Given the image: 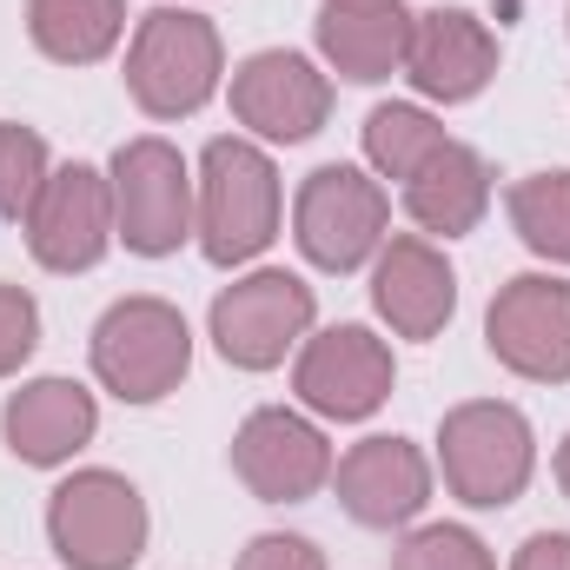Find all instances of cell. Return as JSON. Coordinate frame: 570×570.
<instances>
[{"mask_svg": "<svg viewBox=\"0 0 570 570\" xmlns=\"http://www.w3.org/2000/svg\"><path fill=\"white\" fill-rule=\"evenodd\" d=\"M385 219L392 199L358 166H318L292 199V239L318 273H358L385 246Z\"/></svg>", "mask_w": 570, "mask_h": 570, "instance_id": "6", "label": "cell"}, {"mask_svg": "<svg viewBox=\"0 0 570 570\" xmlns=\"http://www.w3.org/2000/svg\"><path fill=\"white\" fill-rule=\"evenodd\" d=\"M392 379H399L392 345H385L379 332H365V325H332V332L305 338V352H298V365H292L298 405L318 412V419H332V425L372 419V412L392 399Z\"/></svg>", "mask_w": 570, "mask_h": 570, "instance_id": "10", "label": "cell"}, {"mask_svg": "<svg viewBox=\"0 0 570 570\" xmlns=\"http://www.w3.org/2000/svg\"><path fill=\"white\" fill-rule=\"evenodd\" d=\"M318 53L332 60V73L379 87L405 67L412 53V13L405 0H325L318 13Z\"/></svg>", "mask_w": 570, "mask_h": 570, "instance_id": "17", "label": "cell"}, {"mask_svg": "<svg viewBox=\"0 0 570 570\" xmlns=\"http://www.w3.org/2000/svg\"><path fill=\"white\" fill-rule=\"evenodd\" d=\"M484 345L504 372L531 385H564L570 379V279L551 273H518L498 285L484 312Z\"/></svg>", "mask_w": 570, "mask_h": 570, "instance_id": "9", "label": "cell"}, {"mask_svg": "<svg viewBox=\"0 0 570 570\" xmlns=\"http://www.w3.org/2000/svg\"><path fill=\"white\" fill-rule=\"evenodd\" d=\"M511 570H570V538L564 531H538V538H524L518 558H511Z\"/></svg>", "mask_w": 570, "mask_h": 570, "instance_id": "27", "label": "cell"}, {"mask_svg": "<svg viewBox=\"0 0 570 570\" xmlns=\"http://www.w3.org/2000/svg\"><path fill=\"white\" fill-rule=\"evenodd\" d=\"M233 114H239V127H253L259 140L298 146L325 127V114H332V80H325L305 53L266 47V53H253V60L233 67Z\"/></svg>", "mask_w": 570, "mask_h": 570, "instance_id": "12", "label": "cell"}, {"mask_svg": "<svg viewBox=\"0 0 570 570\" xmlns=\"http://www.w3.org/2000/svg\"><path fill=\"white\" fill-rule=\"evenodd\" d=\"M0 431H7V451L20 458V464H67L94 431H100V405H94V392L87 385H73V379H33V385H20L13 399H7V412H0Z\"/></svg>", "mask_w": 570, "mask_h": 570, "instance_id": "18", "label": "cell"}, {"mask_svg": "<svg viewBox=\"0 0 570 570\" xmlns=\"http://www.w3.org/2000/svg\"><path fill=\"white\" fill-rule=\"evenodd\" d=\"M558 484H564V498H570V438L558 444Z\"/></svg>", "mask_w": 570, "mask_h": 570, "instance_id": "28", "label": "cell"}, {"mask_svg": "<svg viewBox=\"0 0 570 570\" xmlns=\"http://www.w3.org/2000/svg\"><path fill=\"white\" fill-rule=\"evenodd\" d=\"M338 504L365 531H405L431 504V464L412 438H365L332 464Z\"/></svg>", "mask_w": 570, "mask_h": 570, "instance_id": "14", "label": "cell"}, {"mask_svg": "<svg viewBox=\"0 0 570 570\" xmlns=\"http://www.w3.org/2000/svg\"><path fill=\"white\" fill-rule=\"evenodd\" d=\"M193 233L213 266H246L279 239V166L253 140H219L199 153L193 179Z\"/></svg>", "mask_w": 570, "mask_h": 570, "instance_id": "1", "label": "cell"}, {"mask_svg": "<svg viewBox=\"0 0 570 570\" xmlns=\"http://www.w3.org/2000/svg\"><path fill=\"white\" fill-rule=\"evenodd\" d=\"M127 0H27V40L60 67H94L120 47Z\"/></svg>", "mask_w": 570, "mask_h": 570, "instance_id": "20", "label": "cell"}, {"mask_svg": "<svg viewBox=\"0 0 570 570\" xmlns=\"http://www.w3.org/2000/svg\"><path fill=\"white\" fill-rule=\"evenodd\" d=\"M233 471L259 504H305L332 478V444L312 419L285 405H259L233 438Z\"/></svg>", "mask_w": 570, "mask_h": 570, "instance_id": "13", "label": "cell"}, {"mask_svg": "<svg viewBox=\"0 0 570 570\" xmlns=\"http://www.w3.org/2000/svg\"><path fill=\"white\" fill-rule=\"evenodd\" d=\"M226 73V47L219 27L193 7H153L134 27L127 47V94L146 120H186L219 94Z\"/></svg>", "mask_w": 570, "mask_h": 570, "instance_id": "2", "label": "cell"}, {"mask_svg": "<svg viewBox=\"0 0 570 570\" xmlns=\"http://www.w3.org/2000/svg\"><path fill=\"white\" fill-rule=\"evenodd\" d=\"M33 345H40V305H33V292L0 279V379H13L33 358Z\"/></svg>", "mask_w": 570, "mask_h": 570, "instance_id": "25", "label": "cell"}, {"mask_svg": "<svg viewBox=\"0 0 570 570\" xmlns=\"http://www.w3.org/2000/svg\"><path fill=\"white\" fill-rule=\"evenodd\" d=\"M438 146H444V127L431 120L425 107L392 100V107H372V120H365V159L385 179H412Z\"/></svg>", "mask_w": 570, "mask_h": 570, "instance_id": "22", "label": "cell"}, {"mask_svg": "<svg viewBox=\"0 0 570 570\" xmlns=\"http://www.w3.org/2000/svg\"><path fill=\"white\" fill-rule=\"evenodd\" d=\"M47 140L20 120H0V219H27L47 186Z\"/></svg>", "mask_w": 570, "mask_h": 570, "instance_id": "23", "label": "cell"}, {"mask_svg": "<svg viewBox=\"0 0 570 570\" xmlns=\"http://www.w3.org/2000/svg\"><path fill=\"white\" fill-rule=\"evenodd\" d=\"M193 372V332L179 318V305L166 298H120L100 312L94 325V379L127 399V405H159L166 392H179V379Z\"/></svg>", "mask_w": 570, "mask_h": 570, "instance_id": "4", "label": "cell"}, {"mask_svg": "<svg viewBox=\"0 0 570 570\" xmlns=\"http://www.w3.org/2000/svg\"><path fill=\"white\" fill-rule=\"evenodd\" d=\"M372 305L399 338H438L458 312V279L444 266V253L419 233H392L379 246V273H372Z\"/></svg>", "mask_w": 570, "mask_h": 570, "instance_id": "16", "label": "cell"}, {"mask_svg": "<svg viewBox=\"0 0 570 570\" xmlns=\"http://www.w3.org/2000/svg\"><path fill=\"white\" fill-rule=\"evenodd\" d=\"M399 570H498L484 538L464 524H425L399 544Z\"/></svg>", "mask_w": 570, "mask_h": 570, "instance_id": "24", "label": "cell"}, {"mask_svg": "<svg viewBox=\"0 0 570 570\" xmlns=\"http://www.w3.org/2000/svg\"><path fill=\"white\" fill-rule=\"evenodd\" d=\"M233 570H325V551L312 538H292V531H266L239 551Z\"/></svg>", "mask_w": 570, "mask_h": 570, "instance_id": "26", "label": "cell"}, {"mask_svg": "<svg viewBox=\"0 0 570 570\" xmlns=\"http://www.w3.org/2000/svg\"><path fill=\"white\" fill-rule=\"evenodd\" d=\"M504 206H511L518 239H524L538 259L570 266V173H524Z\"/></svg>", "mask_w": 570, "mask_h": 570, "instance_id": "21", "label": "cell"}, {"mask_svg": "<svg viewBox=\"0 0 570 570\" xmlns=\"http://www.w3.org/2000/svg\"><path fill=\"white\" fill-rule=\"evenodd\" d=\"M146 498L120 471H73L47 498V544L67 570H134L146 558Z\"/></svg>", "mask_w": 570, "mask_h": 570, "instance_id": "5", "label": "cell"}, {"mask_svg": "<svg viewBox=\"0 0 570 570\" xmlns=\"http://www.w3.org/2000/svg\"><path fill=\"white\" fill-rule=\"evenodd\" d=\"M114 179L94 166H60L47 173L33 213H27V253L47 273H94L114 246Z\"/></svg>", "mask_w": 570, "mask_h": 570, "instance_id": "11", "label": "cell"}, {"mask_svg": "<svg viewBox=\"0 0 570 570\" xmlns=\"http://www.w3.org/2000/svg\"><path fill=\"white\" fill-rule=\"evenodd\" d=\"M114 179V233L127 239V253L166 259L193 239V173L179 159V146L166 140H127L107 166Z\"/></svg>", "mask_w": 570, "mask_h": 570, "instance_id": "7", "label": "cell"}, {"mask_svg": "<svg viewBox=\"0 0 570 570\" xmlns=\"http://www.w3.org/2000/svg\"><path fill=\"white\" fill-rule=\"evenodd\" d=\"M484 206H491V166H484L478 146H464V140H444L425 166L405 179V213H412L425 233H444V239L471 233V226L484 219Z\"/></svg>", "mask_w": 570, "mask_h": 570, "instance_id": "19", "label": "cell"}, {"mask_svg": "<svg viewBox=\"0 0 570 570\" xmlns=\"http://www.w3.org/2000/svg\"><path fill=\"white\" fill-rule=\"evenodd\" d=\"M312 318H318L312 285L298 273H285V266H266V273L233 279L213 298V345L239 372H273L285 352L312 332Z\"/></svg>", "mask_w": 570, "mask_h": 570, "instance_id": "8", "label": "cell"}, {"mask_svg": "<svg viewBox=\"0 0 570 570\" xmlns=\"http://www.w3.org/2000/svg\"><path fill=\"white\" fill-rule=\"evenodd\" d=\"M531 464H538V438L531 419L504 399H471V405H451L444 425H438V471H444V491L471 511H504L524 498L531 484Z\"/></svg>", "mask_w": 570, "mask_h": 570, "instance_id": "3", "label": "cell"}, {"mask_svg": "<svg viewBox=\"0 0 570 570\" xmlns=\"http://www.w3.org/2000/svg\"><path fill=\"white\" fill-rule=\"evenodd\" d=\"M498 73V33L471 13V7H431L412 13V53H405V80L425 100H478Z\"/></svg>", "mask_w": 570, "mask_h": 570, "instance_id": "15", "label": "cell"}]
</instances>
